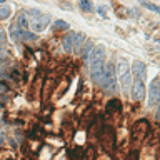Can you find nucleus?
<instances>
[{
    "label": "nucleus",
    "instance_id": "f257e3e1",
    "mask_svg": "<svg viewBox=\"0 0 160 160\" xmlns=\"http://www.w3.org/2000/svg\"><path fill=\"white\" fill-rule=\"evenodd\" d=\"M117 73H118V78H120V85H122V90L125 95H130L132 93V85L133 82L130 78H132V75H130V67L128 63L125 62V60H120L118 65H117Z\"/></svg>",
    "mask_w": 160,
    "mask_h": 160
},
{
    "label": "nucleus",
    "instance_id": "f03ea898",
    "mask_svg": "<svg viewBox=\"0 0 160 160\" xmlns=\"http://www.w3.org/2000/svg\"><path fill=\"white\" fill-rule=\"evenodd\" d=\"M28 18H30V27L35 32H42L50 22V17L47 13H42L40 10H28Z\"/></svg>",
    "mask_w": 160,
    "mask_h": 160
},
{
    "label": "nucleus",
    "instance_id": "7ed1b4c3",
    "mask_svg": "<svg viewBox=\"0 0 160 160\" xmlns=\"http://www.w3.org/2000/svg\"><path fill=\"white\" fill-rule=\"evenodd\" d=\"M103 62H105V47L103 45H95L92 53H90V58H88L90 70L103 67Z\"/></svg>",
    "mask_w": 160,
    "mask_h": 160
},
{
    "label": "nucleus",
    "instance_id": "20e7f679",
    "mask_svg": "<svg viewBox=\"0 0 160 160\" xmlns=\"http://www.w3.org/2000/svg\"><path fill=\"white\" fill-rule=\"evenodd\" d=\"M100 140H102V145L103 148L107 150V152L110 153L115 147V133H113V128L112 127H102V130H100Z\"/></svg>",
    "mask_w": 160,
    "mask_h": 160
},
{
    "label": "nucleus",
    "instance_id": "39448f33",
    "mask_svg": "<svg viewBox=\"0 0 160 160\" xmlns=\"http://www.w3.org/2000/svg\"><path fill=\"white\" fill-rule=\"evenodd\" d=\"M115 83H117V77H115V65L108 63L105 67V78H103V88H107L108 92L115 90Z\"/></svg>",
    "mask_w": 160,
    "mask_h": 160
},
{
    "label": "nucleus",
    "instance_id": "423d86ee",
    "mask_svg": "<svg viewBox=\"0 0 160 160\" xmlns=\"http://www.w3.org/2000/svg\"><path fill=\"white\" fill-rule=\"evenodd\" d=\"M147 132H148V122L145 118L138 120L132 127V140H142L147 135Z\"/></svg>",
    "mask_w": 160,
    "mask_h": 160
},
{
    "label": "nucleus",
    "instance_id": "0eeeda50",
    "mask_svg": "<svg viewBox=\"0 0 160 160\" xmlns=\"http://www.w3.org/2000/svg\"><path fill=\"white\" fill-rule=\"evenodd\" d=\"M132 75H133V80L145 82V78H147V65L143 62H140V60H135L133 67H132Z\"/></svg>",
    "mask_w": 160,
    "mask_h": 160
},
{
    "label": "nucleus",
    "instance_id": "6e6552de",
    "mask_svg": "<svg viewBox=\"0 0 160 160\" xmlns=\"http://www.w3.org/2000/svg\"><path fill=\"white\" fill-rule=\"evenodd\" d=\"M160 103V78L155 77L152 85H150V105Z\"/></svg>",
    "mask_w": 160,
    "mask_h": 160
},
{
    "label": "nucleus",
    "instance_id": "1a4fd4ad",
    "mask_svg": "<svg viewBox=\"0 0 160 160\" xmlns=\"http://www.w3.org/2000/svg\"><path fill=\"white\" fill-rule=\"evenodd\" d=\"M132 97L135 100H142L145 97V82H140V80H133L132 85Z\"/></svg>",
    "mask_w": 160,
    "mask_h": 160
},
{
    "label": "nucleus",
    "instance_id": "9d476101",
    "mask_svg": "<svg viewBox=\"0 0 160 160\" xmlns=\"http://www.w3.org/2000/svg\"><path fill=\"white\" fill-rule=\"evenodd\" d=\"M62 45H63V50L67 53L75 52V32H68L65 35L63 40H62Z\"/></svg>",
    "mask_w": 160,
    "mask_h": 160
},
{
    "label": "nucleus",
    "instance_id": "9b49d317",
    "mask_svg": "<svg viewBox=\"0 0 160 160\" xmlns=\"http://www.w3.org/2000/svg\"><path fill=\"white\" fill-rule=\"evenodd\" d=\"M120 112H122V103H120V100L113 98L107 103V113L108 115H120Z\"/></svg>",
    "mask_w": 160,
    "mask_h": 160
},
{
    "label": "nucleus",
    "instance_id": "f8f14e48",
    "mask_svg": "<svg viewBox=\"0 0 160 160\" xmlns=\"http://www.w3.org/2000/svg\"><path fill=\"white\" fill-rule=\"evenodd\" d=\"M83 155H85V150L82 147H73L68 150V160H85Z\"/></svg>",
    "mask_w": 160,
    "mask_h": 160
},
{
    "label": "nucleus",
    "instance_id": "ddd939ff",
    "mask_svg": "<svg viewBox=\"0 0 160 160\" xmlns=\"http://www.w3.org/2000/svg\"><path fill=\"white\" fill-rule=\"evenodd\" d=\"M87 43V40H85V35L83 33H75V52H82V45Z\"/></svg>",
    "mask_w": 160,
    "mask_h": 160
},
{
    "label": "nucleus",
    "instance_id": "4468645a",
    "mask_svg": "<svg viewBox=\"0 0 160 160\" xmlns=\"http://www.w3.org/2000/svg\"><path fill=\"white\" fill-rule=\"evenodd\" d=\"M18 25V27H22V28H27L28 27V18H27V13H18L17 15V22H15Z\"/></svg>",
    "mask_w": 160,
    "mask_h": 160
},
{
    "label": "nucleus",
    "instance_id": "2eb2a0df",
    "mask_svg": "<svg viewBox=\"0 0 160 160\" xmlns=\"http://www.w3.org/2000/svg\"><path fill=\"white\" fill-rule=\"evenodd\" d=\"M37 38L35 37V33H32V32H27V30H22L20 32V40H27V42H33V40Z\"/></svg>",
    "mask_w": 160,
    "mask_h": 160
},
{
    "label": "nucleus",
    "instance_id": "dca6fc26",
    "mask_svg": "<svg viewBox=\"0 0 160 160\" xmlns=\"http://www.w3.org/2000/svg\"><path fill=\"white\" fill-rule=\"evenodd\" d=\"M92 50H93V45H92V42H88L87 40V43H85V48L82 50V57L87 60V58H90V53H92Z\"/></svg>",
    "mask_w": 160,
    "mask_h": 160
},
{
    "label": "nucleus",
    "instance_id": "f3484780",
    "mask_svg": "<svg viewBox=\"0 0 160 160\" xmlns=\"http://www.w3.org/2000/svg\"><path fill=\"white\" fill-rule=\"evenodd\" d=\"M78 5H80V8H82L83 12H92V8H93V3L90 2V0H80Z\"/></svg>",
    "mask_w": 160,
    "mask_h": 160
},
{
    "label": "nucleus",
    "instance_id": "a211bd4d",
    "mask_svg": "<svg viewBox=\"0 0 160 160\" xmlns=\"http://www.w3.org/2000/svg\"><path fill=\"white\" fill-rule=\"evenodd\" d=\"M10 13H12V7H8V5L2 3V10H0V17H2V20L8 18V17H10Z\"/></svg>",
    "mask_w": 160,
    "mask_h": 160
},
{
    "label": "nucleus",
    "instance_id": "6ab92c4d",
    "mask_svg": "<svg viewBox=\"0 0 160 160\" xmlns=\"http://www.w3.org/2000/svg\"><path fill=\"white\" fill-rule=\"evenodd\" d=\"M142 5H143L145 8H148V10H152V12H155V13H158V15H160V7H158V5L150 3V2H143V0H142Z\"/></svg>",
    "mask_w": 160,
    "mask_h": 160
},
{
    "label": "nucleus",
    "instance_id": "aec40b11",
    "mask_svg": "<svg viewBox=\"0 0 160 160\" xmlns=\"http://www.w3.org/2000/svg\"><path fill=\"white\" fill-rule=\"evenodd\" d=\"M53 27L57 28V30H67L68 28V23L63 22V20H57V22L53 23Z\"/></svg>",
    "mask_w": 160,
    "mask_h": 160
},
{
    "label": "nucleus",
    "instance_id": "412c9836",
    "mask_svg": "<svg viewBox=\"0 0 160 160\" xmlns=\"http://www.w3.org/2000/svg\"><path fill=\"white\" fill-rule=\"evenodd\" d=\"M127 160H138V150H132V152L128 153Z\"/></svg>",
    "mask_w": 160,
    "mask_h": 160
},
{
    "label": "nucleus",
    "instance_id": "4be33fe9",
    "mask_svg": "<svg viewBox=\"0 0 160 160\" xmlns=\"http://www.w3.org/2000/svg\"><path fill=\"white\" fill-rule=\"evenodd\" d=\"M98 15H100V17H103V18H107V8H105V7H98Z\"/></svg>",
    "mask_w": 160,
    "mask_h": 160
},
{
    "label": "nucleus",
    "instance_id": "5701e85b",
    "mask_svg": "<svg viewBox=\"0 0 160 160\" xmlns=\"http://www.w3.org/2000/svg\"><path fill=\"white\" fill-rule=\"evenodd\" d=\"M0 38H2V45L5 43V30H2V32H0Z\"/></svg>",
    "mask_w": 160,
    "mask_h": 160
},
{
    "label": "nucleus",
    "instance_id": "b1692460",
    "mask_svg": "<svg viewBox=\"0 0 160 160\" xmlns=\"http://www.w3.org/2000/svg\"><path fill=\"white\" fill-rule=\"evenodd\" d=\"M97 160H110V158H108V157H98Z\"/></svg>",
    "mask_w": 160,
    "mask_h": 160
},
{
    "label": "nucleus",
    "instance_id": "393cba45",
    "mask_svg": "<svg viewBox=\"0 0 160 160\" xmlns=\"http://www.w3.org/2000/svg\"><path fill=\"white\" fill-rule=\"evenodd\" d=\"M158 117H160V107H158Z\"/></svg>",
    "mask_w": 160,
    "mask_h": 160
},
{
    "label": "nucleus",
    "instance_id": "a878e982",
    "mask_svg": "<svg viewBox=\"0 0 160 160\" xmlns=\"http://www.w3.org/2000/svg\"><path fill=\"white\" fill-rule=\"evenodd\" d=\"M157 45H158V47H160V42H158V43H157Z\"/></svg>",
    "mask_w": 160,
    "mask_h": 160
}]
</instances>
